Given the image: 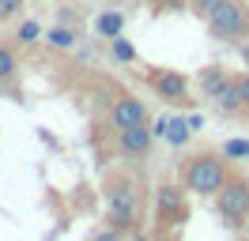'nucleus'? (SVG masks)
<instances>
[{
    "label": "nucleus",
    "mask_w": 249,
    "mask_h": 241,
    "mask_svg": "<svg viewBox=\"0 0 249 241\" xmlns=\"http://www.w3.org/2000/svg\"><path fill=\"white\" fill-rule=\"evenodd\" d=\"M227 177H231L227 162H223L219 155H212V151L189 155L185 166H181V185H185L189 192H196V196H215L219 189L227 185Z\"/></svg>",
    "instance_id": "nucleus-1"
},
{
    "label": "nucleus",
    "mask_w": 249,
    "mask_h": 241,
    "mask_svg": "<svg viewBox=\"0 0 249 241\" xmlns=\"http://www.w3.org/2000/svg\"><path fill=\"white\" fill-rule=\"evenodd\" d=\"M204 19H208V30L215 34L219 42H234L238 45L249 34V8L238 4V0H219Z\"/></svg>",
    "instance_id": "nucleus-2"
},
{
    "label": "nucleus",
    "mask_w": 249,
    "mask_h": 241,
    "mask_svg": "<svg viewBox=\"0 0 249 241\" xmlns=\"http://www.w3.org/2000/svg\"><path fill=\"white\" fill-rule=\"evenodd\" d=\"M185 192L189 189H178V185H159V192H155V230L159 234H174L189 219Z\"/></svg>",
    "instance_id": "nucleus-3"
},
{
    "label": "nucleus",
    "mask_w": 249,
    "mask_h": 241,
    "mask_svg": "<svg viewBox=\"0 0 249 241\" xmlns=\"http://www.w3.org/2000/svg\"><path fill=\"white\" fill-rule=\"evenodd\" d=\"M215 211H219V215H223L231 226L249 223V181L227 177V185L215 192Z\"/></svg>",
    "instance_id": "nucleus-4"
},
{
    "label": "nucleus",
    "mask_w": 249,
    "mask_h": 241,
    "mask_svg": "<svg viewBox=\"0 0 249 241\" xmlns=\"http://www.w3.org/2000/svg\"><path fill=\"white\" fill-rule=\"evenodd\" d=\"M106 207H109V219H113V226H121L124 234H128V230H136V215H140V204H136V192H132V185H124V181L109 185V189H106Z\"/></svg>",
    "instance_id": "nucleus-5"
},
{
    "label": "nucleus",
    "mask_w": 249,
    "mask_h": 241,
    "mask_svg": "<svg viewBox=\"0 0 249 241\" xmlns=\"http://www.w3.org/2000/svg\"><path fill=\"white\" fill-rule=\"evenodd\" d=\"M143 79L151 83V90L162 102H170V105H181L189 98V75H181L178 68H147Z\"/></svg>",
    "instance_id": "nucleus-6"
},
{
    "label": "nucleus",
    "mask_w": 249,
    "mask_h": 241,
    "mask_svg": "<svg viewBox=\"0 0 249 241\" xmlns=\"http://www.w3.org/2000/svg\"><path fill=\"white\" fill-rule=\"evenodd\" d=\"M147 124H151V120L117 128V147H121V155H128V158H143V155L151 151V143H155V128H147Z\"/></svg>",
    "instance_id": "nucleus-7"
},
{
    "label": "nucleus",
    "mask_w": 249,
    "mask_h": 241,
    "mask_svg": "<svg viewBox=\"0 0 249 241\" xmlns=\"http://www.w3.org/2000/svg\"><path fill=\"white\" fill-rule=\"evenodd\" d=\"M143 120H151V113L136 94H121V98L109 102V124L113 128H128V124H143Z\"/></svg>",
    "instance_id": "nucleus-8"
},
{
    "label": "nucleus",
    "mask_w": 249,
    "mask_h": 241,
    "mask_svg": "<svg viewBox=\"0 0 249 241\" xmlns=\"http://www.w3.org/2000/svg\"><path fill=\"white\" fill-rule=\"evenodd\" d=\"M231 83H234V79L223 72L219 64H212V68H204V72H200V87H204V94H208L212 102H215V98H219L227 87H231Z\"/></svg>",
    "instance_id": "nucleus-9"
},
{
    "label": "nucleus",
    "mask_w": 249,
    "mask_h": 241,
    "mask_svg": "<svg viewBox=\"0 0 249 241\" xmlns=\"http://www.w3.org/2000/svg\"><path fill=\"white\" fill-rule=\"evenodd\" d=\"M159 132L166 136L174 147H185V143H189V136H193V124H189L185 117H170V120H162V124L155 128V136H159Z\"/></svg>",
    "instance_id": "nucleus-10"
},
{
    "label": "nucleus",
    "mask_w": 249,
    "mask_h": 241,
    "mask_svg": "<svg viewBox=\"0 0 249 241\" xmlns=\"http://www.w3.org/2000/svg\"><path fill=\"white\" fill-rule=\"evenodd\" d=\"M94 27H98V34H102V38H121V30H124V15H121V12H102Z\"/></svg>",
    "instance_id": "nucleus-11"
},
{
    "label": "nucleus",
    "mask_w": 249,
    "mask_h": 241,
    "mask_svg": "<svg viewBox=\"0 0 249 241\" xmlns=\"http://www.w3.org/2000/svg\"><path fill=\"white\" fill-rule=\"evenodd\" d=\"M19 75V57H16V49L12 45H0V87L4 83H12Z\"/></svg>",
    "instance_id": "nucleus-12"
},
{
    "label": "nucleus",
    "mask_w": 249,
    "mask_h": 241,
    "mask_svg": "<svg viewBox=\"0 0 249 241\" xmlns=\"http://www.w3.org/2000/svg\"><path fill=\"white\" fill-rule=\"evenodd\" d=\"M46 42L53 45V49H72V45H76V34H72L68 27H53L46 34Z\"/></svg>",
    "instance_id": "nucleus-13"
},
{
    "label": "nucleus",
    "mask_w": 249,
    "mask_h": 241,
    "mask_svg": "<svg viewBox=\"0 0 249 241\" xmlns=\"http://www.w3.org/2000/svg\"><path fill=\"white\" fill-rule=\"evenodd\" d=\"M87 241H128V234H124L121 226H102V230H94Z\"/></svg>",
    "instance_id": "nucleus-14"
},
{
    "label": "nucleus",
    "mask_w": 249,
    "mask_h": 241,
    "mask_svg": "<svg viewBox=\"0 0 249 241\" xmlns=\"http://www.w3.org/2000/svg\"><path fill=\"white\" fill-rule=\"evenodd\" d=\"M109 53H113L117 60H136V49L124 42V38H109Z\"/></svg>",
    "instance_id": "nucleus-15"
},
{
    "label": "nucleus",
    "mask_w": 249,
    "mask_h": 241,
    "mask_svg": "<svg viewBox=\"0 0 249 241\" xmlns=\"http://www.w3.org/2000/svg\"><path fill=\"white\" fill-rule=\"evenodd\" d=\"M223 155H227V158H249V139H227V143H223Z\"/></svg>",
    "instance_id": "nucleus-16"
},
{
    "label": "nucleus",
    "mask_w": 249,
    "mask_h": 241,
    "mask_svg": "<svg viewBox=\"0 0 249 241\" xmlns=\"http://www.w3.org/2000/svg\"><path fill=\"white\" fill-rule=\"evenodd\" d=\"M38 34H42V27H38V23H34V19H27V23H23V27L16 30V38L23 45H31V42H38Z\"/></svg>",
    "instance_id": "nucleus-17"
},
{
    "label": "nucleus",
    "mask_w": 249,
    "mask_h": 241,
    "mask_svg": "<svg viewBox=\"0 0 249 241\" xmlns=\"http://www.w3.org/2000/svg\"><path fill=\"white\" fill-rule=\"evenodd\" d=\"M23 4H27V0H0V23L12 19V15H19V12H23Z\"/></svg>",
    "instance_id": "nucleus-18"
},
{
    "label": "nucleus",
    "mask_w": 249,
    "mask_h": 241,
    "mask_svg": "<svg viewBox=\"0 0 249 241\" xmlns=\"http://www.w3.org/2000/svg\"><path fill=\"white\" fill-rule=\"evenodd\" d=\"M155 4V12H181V8H189V0H151Z\"/></svg>",
    "instance_id": "nucleus-19"
},
{
    "label": "nucleus",
    "mask_w": 249,
    "mask_h": 241,
    "mask_svg": "<svg viewBox=\"0 0 249 241\" xmlns=\"http://www.w3.org/2000/svg\"><path fill=\"white\" fill-rule=\"evenodd\" d=\"M238 94H242V105L249 109V72L242 75V79H238Z\"/></svg>",
    "instance_id": "nucleus-20"
},
{
    "label": "nucleus",
    "mask_w": 249,
    "mask_h": 241,
    "mask_svg": "<svg viewBox=\"0 0 249 241\" xmlns=\"http://www.w3.org/2000/svg\"><path fill=\"white\" fill-rule=\"evenodd\" d=\"M215 4H219V0H193V8H196L200 15H208L212 8H215Z\"/></svg>",
    "instance_id": "nucleus-21"
},
{
    "label": "nucleus",
    "mask_w": 249,
    "mask_h": 241,
    "mask_svg": "<svg viewBox=\"0 0 249 241\" xmlns=\"http://www.w3.org/2000/svg\"><path fill=\"white\" fill-rule=\"evenodd\" d=\"M242 60H246V68H249V34L242 38Z\"/></svg>",
    "instance_id": "nucleus-22"
},
{
    "label": "nucleus",
    "mask_w": 249,
    "mask_h": 241,
    "mask_svg": "<svg viewBox=\"0 0 249 241\" xmlns=\"http://www.w3.org/2000/svg\"><path fill=\"white\" fill-rule=\"evenodd\" d=\"M159 241H178V238H170V234H159Z\"/></svg>",
    "instance_id": "nucleus-23"
},
{
    "label": "nucleus",
    "mask_w": 249,
    "mask_h": 241,
    "mask_svg": "<svg viewBox=\"0 0 249 241\" xmlns=\"http://www.w3.org/2000/svg\"><path fill=\"white\" fill-rule=\"evenodd\" d=\"M136 241H147V238H136Z\"/></svg>",
    "instance_id": "nucleus-24"
}]
</instances>
